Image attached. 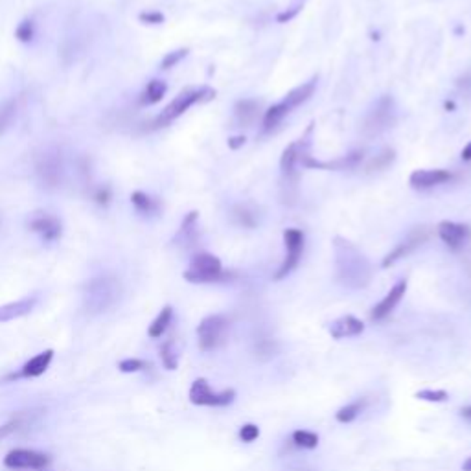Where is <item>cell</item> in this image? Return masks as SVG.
I'll use <instances>...</instances> for the list:
<instances>
[{"mask_svg":"<svg viewBox=\"0 0 471 471\" xmlns=\"http://www.w3.org/2000/svg\"><path fill=\"white\" fill-rule=\"evenodd\" d=\"M335 275L342 285L359 289L372 280V265L351 241L335 238Z\"/></svg>","mask_w":471,"mask_h":471,"instance_id":"1","label":"cell"},{"mask_svg":"<svg viewBox=\"0 0 471 471\" xmlns=\"http://www.w3.org/2000/svg\"><path fill=\"white\" fill-rule=\"evenodd\" d=\"M122 293V285L118 278L111 275H102L90 278L83 287V306L85 312L90 315H100L111 309Z\"/></svg>","mask_w":471,"mask_h":471,"instance_id":"2","label":"cell"},{"mask_svg":"<svg viewBox=\"0 0 471 471\" xmlns=\"http://www.w3.org/2000/svg\"><path fill=\"white\" fill-rule=\"evenodd\" d=\"M232 272L223 271L221 260L208 253L196 254L190 262V269L184 271V280L191 284H213V282L231 280Z\"/></svg>","mask_w":471,"mask_h":471,"instance_id":"3","label":"cell"},{"mask_svg":"<svg viewBox=\"0 0 471 471\" xmlns=\"http://www.w3.org/2000/svg\"><path fill=\"white\" fill-rule=\"evenodd\" d=\"M216 98V90L210 87H201V89H186L179 94L174 102L166 105V109L160 112L153 122V127H166L174 120H177L179 116H183L184 112L190 109L191 105L201 102H208V100Z\"/></svg>","mask_w":471,"mask_h":471,"instance_id":"4","label":"cell"},{"mask_svg":"<svg viewBox=\"0 0 471 471\" xmlns=\"http://www.w3.org/2000/svg\"><path fill=\"white\" fill-rule=\"evenodd\" d=\"M36 174L41 186L46 190H55L65 179V162L63 155L55 147H48L36 157Z\"/></svg>","mask_w":471,"mask_h":471,"instance_id":"5","label":"cell"},{"mask_svg":"<svg viewBox=\"0 0 471 471\" xmlns=\"http://www.w3.org/2000/svg\"><path fill=\"white\" fill-rule=\"evenodd\" d=\"M228 328H231V320L225 315L205 317L201 320V324L197 326V339H199L201 350H218L227 341Z\"/></svg>","mask_w":471,"mask_h":471,"instance_id":"6","label":"cell"},{"mask_svg":"<svg viewBox=\"0 0 471 471\" xmlns=\"http://www.w3.org/2000/svg\"><path fill=\"white\" fill-rule=\"evenodd\" d=\"M190 401L197 407H227L234 401L236 392L232 388L221 392H213L210 383L206 379L199 378L191 383L190 394H188Z\"/></svg>","mask_w":471,"mask_h":471,"instance_id":"7","label":"cell"},{"mask_svg":"<svg viewBox=\"0 0 471 471\" xmlns=\"http://www.w3.org/2000/svg\"><path fill=\"white\" fill-rule=\"evenodd\" d=\"M396 122V107L394 100L391 96H383L376 107H374L370 115L366 116L365 125H363V131H365L366 137H378L383 131H387L388 127H392V124Z\"/></svg>","mask_w":471,"mask_h":471,"instance_id":"8","label":"cell"},{"mask_svg":"<svg viewBox=\"0 0 471 471\" xmlns=\"http://www.w3.org/2000/svg\"><path fill=\"white\" fill-rule=\"evenodd\" d=\"M284 245H285V258L282 262L280 269L276 271L275 280H282L289 272L297 269L298 262L302 258L304 253V232L298 228H285L284 231Z\"/></svg>","mask_w":471,"mask_h":471,"instance_id":"9","label":"cell"},{"mask_svg":"<svg viewBox=\"0 0 471 471\" xmlns=\"http://www.w3.org/2000/svg\"><path fill=\"white\" fill-rule=\"evenodd\" d=\"M363 162V152H351L348 155L341 157V159L335 160H317L309 155V147H306L300 155V162L298 164H302L304 168L309 169H334V171H339V169H354Z\"/></svg>","mask_w":471,"mask_h":471,"instance_id":"10","label":"cell"},{"mask_svg":"<svg viewBox=\"0 0 471 471\" xmlns=\"http://www.w3.org/2000/svg\"><path fill=\"white\" fill-rule=\"evenodd\" d=\"M50 462V455L31 449H14L4 457V466L11 470H45Z\"/></svg>","mask_w":471,"mask_h":471,"instance_id":"11","label":"cell"},{"mask_svg":"<svg viewBox=\"0 0 471 471\" xmlns=\"http://www.w3.org/2000/svg\"><path fill=\"white\" fill-rule=\"evenodd\" d=\"M429 236H431V231H429V228H427V227H416L413 232H411L409 236H407V240L401 241V243L398 245L394 250H391V253H388L387 256L383 258L381 267H385V269H387V267L394 265L396 262H400L401 258H407L411 253H414V250L418 249L420 245L425 243Z\"/></svg>","mask_w":471,"mask_h":471,"instance_id":"12","label":"cell"},{"mask_svg":"<svg viewBox=\"0 0 471 471\" xmlns=\"http://www.w3.org/2000/svg\"><path fill=\"white\" fill-rule=\"evenodd\" d=\"M28 228L31 232L39 234L46 243L58 241L63 234V225L59 218L52 216L48 212H33L28 219Z\"/></svg>","mask_w":471,"mask_h":471,"instance_id":"13","label":"cell"},{"mask_svg":"<svg viewBox=\"0 0 471 471\" xmlns=\"http://www.w3.org/2000/svg\"><path fill=\"white\" fill-rule=\"evenodd\" d=\"M436 232H438L440 240L444 241L451 250L462 249L464 245H466L471 238V227L470 225H466V223L442 221L438 223Z\"/></svg>","mask_w":471,"mask_h":471,"instance_id":"14","label":"cell"},{"mask_svg":"<svg viewBox=\"0 0 471 471\" xmlns=\"http://www.w3.org/2000/svg\"><path fill=\"white\" fill-rule=\"evenodd\" d=\"M453 179V174L448 169H416L409 177V184L414 190H427V188L438 186Z\"/></svg>","mask_w":471,"mask_h":471,"instance_id":"15","label":"cell"},{"mask_svg":"<svg viewBox=\"0 0 471 471\" xmlns=\"http://www.w3.org/2000/svg\"><path fill=\"white\" fill-rule=\"evenodd\" d=\"M53 359V350H45L43 354H39V356L31 357L28 363H24V366L21 369V372L17 374H8L4 378V381H14V379H30V378H39V376H43V374L48 370L50 363H52Z\"/></svg>","mask_w":471,"mask_h":471,"instance_id":"16","label":"cell"},{"mask_svg":"<svg viewBox=\"0 0 471 471\" xmlns=\"http://www.w3.org/2000/svg\"><path fill=\"white\" fill-rule=\"evenodd\" d=\"M405 291H407V280L396 282L391 287V291L387 293V297L383 298L379 304H376V307L372 309V313H370L372 320L387 319V317L394 312V307L401 302V298L405 297Z\"/></svg>","mask_w":471,"mask_h":471,"instance_id":"17","label":"cell"},{"mask_svg":"<svg viewBox=\"0 0 471 471\" xmlns=\"http://www.w3.org/2000/svg\"><path fill=\"white\" fill-rule=\"evenodd\" d=\"M365 332V324L354 315H344L341 319L334 320L329 326V334L334 339H346V337H356Z\"/></svg>","mask_w":471,"mask_h":471,"instance_id":"18","label":"cell"},{"mask_svg":"<svg viewBox=\"0 0 471 471\" xmlns=\"http://www.w3.org/2000/svg\"><path fill=\"white\" fill-rule=\"evenodd\" d=\"M37 297H26L21 298L17 302H9L6 306H0V322H9V320L21 319V317L31 313V309L36 307Z\"/></svg>","mask_w":471,"mask_h":471,"instance_id":"19","label":"cell"},{"mask_svg":"<svg viewBox=\"0 0 471 471\" xmlns=\"http://www.w3.org/2000/svg\"><path fill=\"white\" fill-rule=\"evenodd\" d=\"M315 89H317V78H313V80L298 85L297 89L287 92V96H285L282 102L285 103V107H287L289 111H293V109H297V107H300L302 103H306L307 100L312 98L313 94H315Z\"/></svg>","mask_w":471,"mask_h":471,"instance_id":"20","label":"cell"},{"mask_svg":"<svg viewBox=\"0 0 471 471\" xmlns=\"http://www.w3.org/2000/svg\"><path fill=\"white\" fill-rule=\"evenodd\" d=\"M258 111H260L258 102H253V100H240L234 107L236 122H238L241 127H243V125L245 127H249V125H253L254 120L258 118Z\"/></svg>","mask_w":471,"mask_h":471,"instance_id":"21","label":"cell"},{"mask_svg":"<svg viewBox=\"0 0 471 471\" xmlns=\"http://www.w3.org/2000/svg\"><path fill=\"white\" fill-rule=\"evenodd\" d=\"M166 90H168V85L164 81L152 80L144 89V92L140 94V105H155L164 98Z\"/></svg>","mask_w":471,"mask_h":471,"instance_id":"22","label":"cell"},{"mask_svg":"<svg viewBox=\"0 0 471 471\" xmlns=\"http://www.w3.org/2000/svg\"><path fill=\"white\" fill-rule=\"evenodd\" d=\"M171 319H174V307L164 306L162 307V312L157 315V319L153 320L152 324H149V328H147V335H149L152 339L162 337L166 329H168Z\"/></svg>","mask_w":471,"mask_h":471,"instance_id":"23","label":"cell"},{"mask_svg":"<svg viewBox=\"0 0 471 471\" xmlns=\"http://www.w3.org/2000/svg\"><path fill=\"white\" fill-rule=\"evenodd\" d=\"M131 203H133L134 208L142 213H155L160 210V203L155 197L147 196L144 191H133L131 194Z\"/></svg>","mask_w":471,"mask_h":471,"instance_id":"24","label":"cell"},{"mask_svg":"<svg viewBox=\"0 0 471 471\" xmlns=\"http://www.w3.org/2000/svg\"><path fill=\"white\" fill-rule=\"evenodd\" d=\"M394 159H396L394 149H392V147H385V149H381V152L374 157L369 164H366V168H365L366 174H374V171H381V169H387L388 166L394 162Z\"/></svg>","mask_w":471,"mask_h":471,"instance_id":"25","label":"cell"},{"mask_svg":"<svg viewBox=\"0 0 471 471\" xmlns=\"http://www.w3.org/2000/svg\"><path fill=\"white\" fill-rule=\"evenodd\" d=\"M232 218H234V221L243 228H254L256 227V223H258L254 210H250L247 205L236 206L234 212H232Z\"/></svg>","mask_w":471,"mask_h":471,"instance_id":"26","label":"cell"},{"mask_svg":"<svg viewBox=\"0 0 471 471\" xmlns=\"http://www.w3.org/2000/svg\"><path fill=\"white\" fill-rule=\"evenodd\" d=\"M363 407H365V401H354V403H348L344 405V407H341V409L335 413V420L341 423H351L354 420L357 418L361 414V411H363Z\"/></svg>","mask_w":471,"mask_h":471,"instance_id":"27","label":"cell"},{"mask_svg":"<svg viewBox=\"0 0 471 471\" xmlns=\"http://www.w3.org/2000/svg\"><path fill=\"white\" fill-rule=\"evenodd\" d=\"M17 109H18L17 100H8V102L0 105V134L4 133L9 125H11V122L15 120Z\"/></svg>","mask_w":471,"mask_h":471,"instance_id":"28","label":"cell"},{"mask_svg":"<svg viewBox=\"0 0 471 471\" xmlns=\"http://www.w3.org/2000/svg\"><path fill=\"white\" fill-rule=\"evenodd\" d=\"M293 442L295 445L304 449H315L319 445V435L312 431H306V429H298L293 433Z\"/></svg>","mask_w":471,"mask_h":471,"instance_id":"29","label":"cell"},{"mask_svg":"<svg viewBox=\"0 0 471 471\" xmlns=\"http://www.w3.org/2000/svg\"><path fill=\"white\" fill-rule=\"evenodd\" d=\"M160 359H162V365L168 370H175L179 365L177 359V351L174 348V341H166L162 346H160Z\"/></svg>","mask_w":471,"mask_h":471,"instance_id":"30","label":"cell"},{"mask_svg":"<svg viewBox=\"0 0 471 471\" xmlns=\"http://www.w3.org/2000/svg\"><path fill=\"white\" fill-rule=\"evenodd\" d=\"M33 33H36V28H33V21H31V18H24L23 23L17 26V30H15V37H17L21 43H30V41L33 39Z\"/></svg>","mask_w":471,"mask_h":471,"instance_id":"31","label":"cell"},{"mask_svg":"<svg viewBox=\"0 0 471 471\" xmlns=\"http://www.w3.org/2000/svg\"><path fill=\"white\" fill-rule=\"evenodd\" d=\"M188 52H190V50H188V48H181V50H175V52H169L168 55H166V58L162 59V63H160V68H162V70H168V68H174L175 65H179V63H181L184 58H186Z\"/></svg>","mask_w":471,"mask_h":471,"instance_id":"32","label":"cell"},{"mask_svg":"<svg viewBox=\"0 0 471 471\" xmlns=\"http://www.w3.org/2000/svg\"><path fill=\"white\" fill-rule=\"evenodd\" d=\"M416 398L423 401H435V403H442L449 398V394L445 391H431V388H425V391L416 392Z\"/></svg>","mask_w":471,"mask_h":471,"instance_id":"33","label":"cell"},{"mask_svg":"<svg viewBox=\"0 0 471 471\" xmlns=\"http://www.w3.org/2000/svg\"><path fill=\"white\" fill-rule=\"evenodd\" d=\"M147 369V363L142 359H124L118 363V370L124 374H133L140 372V370Z\"/></svg>","mask_w":471,"mask_h":471,"instance_id":"34","label":"cell"},{"mask_svg":"<svg viewBox=\"0 0 471 471\" xmlns=\"http://www.w3.org/2000/svg\"><path fill=\"white\" fill-rule=\"evenodd\" d=\"M258 436H260L258 425H254V423H245V425H241V429H240L241 442H245V444H250V442L256 440Z\"/></svg>","mask_w":471,"mask_h":471,"instance_id":"35","label":"cell"},{"mask_svg":"<svg viewBox=\"0 0 471 471\" xmlns=\"http://www.w3.org/2000/svg\"><path fill=\"white\" fill-rule=\"evenodd\" d=\"M300 9H302V4H297V6H293V8L285 9V11H282V14L276 15V21H278L280 24L289 23V21H293V18L300 14Z\"/></svg>","mask_w":471,"mask_h":471,"instance_id":"36","label":"cell"},{"mask_svg":"<svg viewBox=\"0 0 471 471\" xmlns=\"http://www.w3.org/2000/svg\"><path fill=\"white\" fill-rule=\"evenodd\" d=\"M140 21L146 24H162L164 23V15L160 14V11H144L140 14Z\"/></svg>","mask_w":471,"mask_h":471,"instance_id":"37","label":"cell"},{"mask_svg":"<svg viewBox=\"0 0 471 471\" xmlns=\"http://www.w3.org/2000/svg\"><path fill=\"white\" fill-rule=\"evenodd\" d=\"M92 197H94V201L98 203V205L107 206V205H109V201H111V190H109L107 186H102V188H98V190L94 191Z\"/></svg>","mask_w":471,"mask_h":471,"instance_id":"38","label":"cell"},{"mask_svg":"<svg viewBox=\"0 0 471 471\" xmlns=\"http://www.w3.org/2000/svg\"><path fill=\"white\" fill-rule=\"evenodd\" d=\"M18 425H21V422H18V420H11V422L4 423V425H0V442L4 440L6 436L11 435V433L17 431Z\"/></svg>","mask_w":471,"mask_h":471,"instance_id":"39","label":"cell"},{"mask_svg":"<svg viewBox=\"0 0 471 471\" xmlns=\"http://www.w3.org/2000/svg\"><path fill=\"white\" fill-rule=\"evenodd\" d=\"M245 140H247V138H245V137H232V138H228V147H231V149H240L241 146H245Z\"/></svg>","mask_w":471,"mask_h":471,"instance_id":"40","label":"cell"},{"mask_svg":"<svg viewBox=\"0 0 471 471\" xmlns=\"http://www.w3.org/2000/svg\"><path fill=\"white\" fill-rule=\"evenodd\" d=\"M462 160H471V142L467 144V146H464V149H462Z\"/></svg>","mask_w":471,"mask_h":471,"instance_id":"41","label":"cell"},{"mask_svg":"<svg viewBox=\"0 0 471 471\" xmlns=\"http://www.w3.org/2000/svg\"><path fill=\"white\" fill-rule=\"evenodd\" d=\"M460 414H462L466 420H471V407H464V409L460 411Z\"/></svg>","mask_w":471,"mask_h":471,"instance_id":"42","label":"cell"},{"mask_svg":"<svg viewBox=\"0 0 471 471\" xmlns=\"http://www.w3.org/2000/svg\"><path fill=\"white\" fill-rule=\"evenodd\" d=\"M462 470H464V471H471V457H467L466 462L462 464Z\"/></svg>","mask_w":471,"mask_h":471,"instance_id":"43","label":"cell"},{"mask_svg":"<svg viewBox=\"0 0 471 471\" xmlns=\"http://www.w3.org/2000/svg\"><path fill=\"white\" fill-rule=\"evenodd\" d=\"M445 109H448V111H453L455 103L453 102H445Z\"/></svg>","mask_w":471,"mask_h":471,"instance_id":"44","label":"cell"},{"mask_svg":"<svg viewBox=\"0 0 471 471\" xmlns=\"http://www.w3.org/2000/svg\"><path fill=\"white\" fill-rule=\"evenodd\" d=\"M0 223H2V218H0Z\"/></svg>","mask_w":471,"mask_h":471,"instance_id":"45","label":"cell"}]
</instances>
